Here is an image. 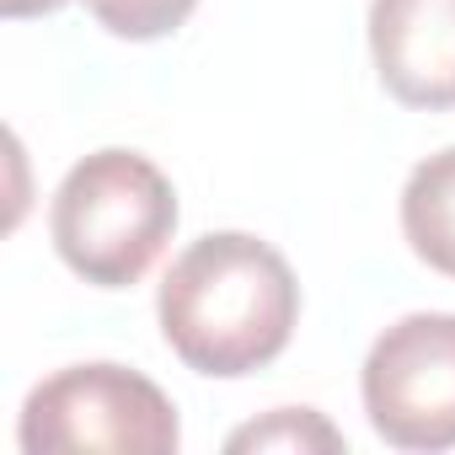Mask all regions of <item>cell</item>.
Segmentation results:
<instances>
[{
	"instance_id": "cell-1",
	"label": "cell",
	"mask_w": 455,
	"mask_h": 455,
	"mask_svg": "<svg viewBox=\"0 0 455 455\" xmlns=\"http://www.w3.org/2000/svg\"><path fill=\"white\" fill-rule=\"evenodd\" d=\"M156 316L166 348L188 370L236 380L290 348L300 284L279 247L247 231H209L166 268Z\"/></svg>"
},
{
	"instance_id": "cell-2",
	"label": "cell",
	"mask_w": 455,
	"mask_h": 455,
	"mask_svg": "<svg viewBox=\"0 0 455 455\" xmlns=\"http://www.w3.org/2000/svg\"><path fill=\"white\" fill-rule=\"evenodd\" d=\"M49 231L70 274L97 290H129L177 231V193L150 156L97 150L65 172Z\"/></svg>"
},
{
	"instance_id": "cell-3",
	"label": "cell",
	"mask_w": 455,
	"mask_h": 455,
	"mask_svg": "<svg viewBox=\"0 0 455 455\" xmlns=\"http://www.w3.org/2000/svg\"><path fill=\"white\" fill-rule=\"evenodd\" d=\"M17 439L28 455H54V450L172 455L182 444V423L172 396L140 370L70 364L28 391Z\"/></svg>"
},
{
	"instance_id": "cell-4",
	"label": "cell",
	"mask_w": 455,
	"mask_h": 455,
	"mask_svg": "<svg viewBox=\"0 0 455 455\" xmlns=\"http://www.w3.org/2000/svg\"><path fill=\"white\" fill-rule=\"evenodd\" d=\"M370 428L391 450H450L455 444V316L412 311L391 322L359 375Z\"/></svg>"
},
{
	"instance_id": "cell-5",
	"label": "cell",
	"mask_w": 455,
	"mask_h": 455,
	"mask_svg": "<svg viewBox=\"0 0 455 455\" xmlns=\"http://www.w3.org/2000/svg\"><path fill=\"white\" fill-rule=\"evenodd\" d=\"M370 54L402 108H455V0H370Z\"/></svg>"
},
{
	"instance_id": "cell-6",
	"label": "cell",
	"mask_w": 455,
	"mask_h": 455,
	"mask_svg": "<svg viewBox=\"0 0 455 455\" xmlns=\"http://www.w3.org/2000/svg\"><path fill=\"white\" fill-rule=\"evenodd\" d=\"M402 236L444 279H455V145L418 161L402 188Z\"/></svg>"
},
{
	"instance_id": "cell-7",
	"label": "cell",
	"mask_w": 455,
	"mask_h": 455,
	"mask_svg": "<svg viewBox=\"0 0 455 455\" xmlns=\"http://www.w3.org/2000/svg\"><path fill=\"white\" fill-rule=\"evenodd\" d=\"M65 0H6V17H44V12H60ZM198 0H86V12L113 33V38H129V44H150V38H166L177 33L188 17H193Z\"/></svg>"
},
{
	"instance_id": "cell-8",
	"label": "cell",
	"mask_w": 455,
	"mask_h": 455,
	"mask_svg": "<svg viewBox=\"0 0 455 455\" xmlns=\"http://www.w3.org/2000/svg\"><path fill=\"white\" fill-rule=\"evenodd\" d=\"M231 450H343V434L311 407H279L263 423H247L225 439Z\"/></svg>"
}]
</instances>
